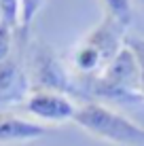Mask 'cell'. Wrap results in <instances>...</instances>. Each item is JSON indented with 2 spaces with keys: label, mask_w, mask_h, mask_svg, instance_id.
Here are the masks:
<instances>
[{
  "label": "cell",
  "mask_w": 144,
  "mask_h": 146,
  "mask_svg": "<svg viewBox=\"0 0 144 146\" xmlns=\"http://www.w3.org/2000/svg\"><path fill=\"white\" fill-rule=\"evenodd\" d=\"M26 72L30 80V91H55L85 104L78 91L74 72L59 59L55 49L40 36L30 38L26 49Z\"/></svg>",
  "instance_id": "cell-1"
},
{
  "label": "cell",
  "mask_w": 144,
  "mask_h": 146,
  "mask_svg": "<svg viewBox=\"0 0 144 146\" xmlns=\"http://www.w3.org/2000/svg\"><path fill=\"white\" fill-rule=\"evenodd\" d=\"M72 123L96 138L115 142L119 146H144V127L136 125L133 121L123 117L121 112L112 110L106 104H81Z\"/></svg>",
  "instance_id": "cell-2"
},
{
  "label": "cell",
  "mask_w": 144,
  "mask_h": 146,
  "mask_svg": "<svg viewBox=\"0 0 144 146\" xmlns=\"http://www.w3.org/2000/svg\"><path fill=\"white\" fill-rule=\"evenodd\" d=\"M30 42V30L19 28L15 32L13 51L0 62V110L9 104L26 102L30 95V80L26 72V49Z\"/></svg>",
  "instance_id": "cell-3"
},
{
  "label": "cell",
  "mask_w": 144,
  "mask_h": 146,
  "mask_svg": "<svg viewBox=\"0 0 144 146\" xmlns=\"http://www.w3.org/2000/svg\"><path fill=\"white\" fill-rule=\"evenodd\" d=\"M26 110L34 119L44 121V123H66L74 121L76 110L81 104L74 102L72 98L55 91H30L26 102Z\"/></svg>",
  "instance_id": "cell-4"
},
{
  "label": "cell",
  "mask_w": 144,
  "mask_h": 146,
  "mask_svg": "<svg viewBox=\"0 0 144 146\" xmlns=\"http://www.w3.org/2000/svg\"><path fill=\"white\" fill-rule=\"evenodd\" d=\"M125 32H127L125 26H121L112 17L104 15V19L83 38V42L102 59L104 68H106L119 55V51L125 47V38H127Z\"/></svg>",
  "instance_id": "cell-5"
},
{
  "label": "cell",
  "mask_w": 144,
  "mask_h": 146,
  "mask_svg": "<svg viewBox=\"0 0 144 146\" xmlns=\"http://www.w3.org/2000/svg\"><path fill=\"white\" fill-rule=\"evenodd\" d=\"M51 129L40 123L21 119L13 112L0 110V144L4 142H30V140L49 135Z\"/></svg>",
  "instance_id": "cell-6"
},
{
  "label": "cell",
  "mask_w": 144,
  "mask_h": 146,
  "mask_svg": "<svg viewBox=\"0 0 144 146\" xmlns=\"http://www.w3.org/2000/svg\"><path fill=\"white\" fill-rule=\"evenodd\" d=\"M104 15L112 17L115 21H119L121 26L129 28V23L133 21V4L131 0H100Z\"/></svg>",
  "instance_id": "cell-7"
},
{
  "label": "cell",
  "mask_w": 144,
  "mask_h": 146,
  "mask_svg": "<svg viewBox=\"0 0 144 146\" xmlns=\"http://www.w3.org/2000/svg\"><path fill=\"white\" fill-rule=\"evenodd\" d=\"M0 21L9 28H21V0H0Z\"/></svg>",
  "instance_id": "cell-8"
},
{
  "label": "cell",
  "mask_w": 144,
  "mask_h": 146,
  "mask_svg": "<svg viewBox=\"0 0 144 146\" xmlns=\"http://www.w3.org/2000/svg\"><path fill=\"white\" fill-rule=\"evenodd\" d=\"M47 0H21V28L30 30L32 28L34 17L38 15V11L42 9V4Z\"/></svg>",
  "instance_id": "cell-9"
},
{
  "label": "cell",
  "mask_w": 144,
  "mask_h": 146,
  "mask_svg": "<svg viewBox=\"0 0 144 146\" xmlns=\"http://www.w3.org/2000/svg\"><path fill=\"white\" fill-rule=\"evenodd\" d=\"M15 32H17V30L9 28L7 23L0 21V62H4V59L11 55L13 42H15Z\"/></svg>",
  "instance_id": "cell-10"
},
{
  "label": "cell",
  "mask_w": 144,
  "mask_h": 146,
  "mask_svg": "<svg viewBox=\"0 0 144 146\" xmlns=\"http://www.w3.org/2000/svg\"><path fill=\"white\" fill-rule=\"evenodd\" d=\"M125 44L131 49L133 53H136V57H138V66H140V93L144 95V49L138 47V42H136L131 36L125 38Z\"/></svg>",
  "instance_id": "cell-11"
},
{
  "label": "cell",
  "mask_w": 144,
  "mask_h": 146,
  "mask_svg": "<svg viewBox=\"0 0 144 146\" xmlns=\"http://www.w3.org/2000/svg\"><path fill=\"white\" fill-rule=\"evenodd\" d=\"M131 38L138 42V47H142V49H144V38H138V36H131Z\"/></svg>",
  "instance_id": "cell-12"
}]
</instances>
